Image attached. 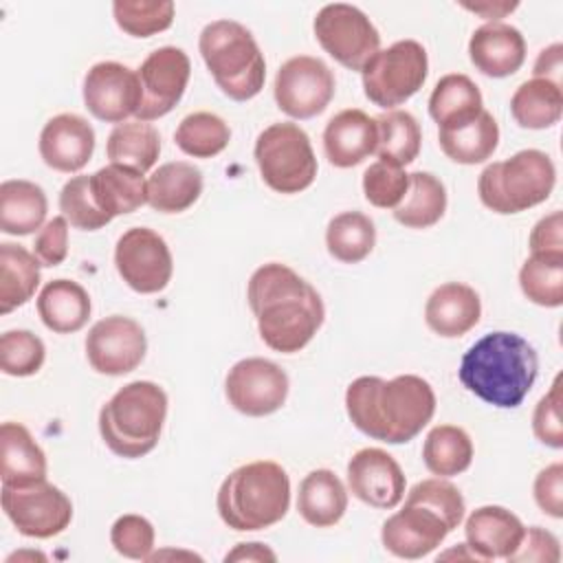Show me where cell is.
Listing matches in <instances>:
<instances>
[{
    "instance_id": "1",
    "label": "cell",
    "mask_w": 563,
    "mask_h": 563,
    "mask_svg": "<svg viewBox=\"0 0 563 563\" xmlns=\"http://www.w3.org/2000/svg\"><path fill=\"white\" fill-rule=\"evenodd\" d=\"M246 299L262 341L282 354L306 347L325 317L317 288L277 262L264 264L251 275Z\"/></svg>"
},
{
    "instance_id": "2",
    "label": "cell",
    "mask_w": 563,
    "mask_h": 563,
    "mask_svg": "<svg viewBox=\"0 0 563 563\" xmlns=\"http://www.w3.org/2000/svg\"><path fill=\"white\" fill-rule=\"evenodd\" d=\"M345 409L361 433L387 444H405L431 422L435 394L416 374L391 380L358 376L345 391Z\"/></svg>"
},
{
    "instance_id": "3",
    "label": "cell",
    "mask_w": 563,
    "mask_h": 563,
    "mask_svg": "<svg viewBox=\"0 0 563 563\" xmlns=\"http://www.w3.org/2000/svg\"><path fill=\"white\" fill-rule=\"evenodd\" d=\"M539 374L534 347L515 332H488L460 361V383L499 409H515L530 394Z\"/></svg>"
},
{
    "instance_id": "4",
    "label": "cell",
    "mask_w": 563,
    "mask_h": 563,
    "mask_svg": "<svg viewBox=\"0 0 563 563\" xmlns=\"http://www.w3.org/2000/svg\"><path fill=\"white\" fill-rule=\"evenodd\" d=\"M216 506L220 519L238 532L271 528L290 506L288 473L271 460L238 466L220 484Z\"/></svg>"
},
{
    "instance_id": "5",
    "label": "cell",
    "mask_w": 563,
    "mask_h": 563,
    "mask_svg": "<svg viewBox=\"0 0 563 563\" xmlns=\"http://www.w3.org/2000/svg\"><path fill=\"white\" fill-rule=\"evenodd\" d=\"M165 418V389L152 380H132L101 407L99 433L114 455L136 460L158 444Z\"/></svg>"
},
{
    "instance_id": "6",
    "label": "cell",
    "mask_w": 563,
    "mask_h": 563,
    "mask_svg": "<svg viewBox=\"0 0 563 563\" xmlns=\"http://www.w3.org/2000/svg\"><path fill=\"white\" fill-rule=\"evenodd\" d=\"M200 55L218 84L233 101H249L264 88L266 62L253 33L235 20L209 22L198 40Z\"/></svg>"
},
{
    "instance_id": "7",
    "label": "cell",
    "mask_w": 563,
    "mask_h": 563,
    "mask_svg": "<svg viewBox=\"0 0 563 563\" xmlns=\"http://www.w3.org/2000/svg\"><path fill=\"white\" fill-rule=\"evenodd\" d=\"M556 183V167L541 150H521L484 167L477 194L484 207L510 216L545 202Z\"/></svg>"
},
{
    "instance_id": "8",
    "label": "cell",
    "mask_w": 563,
    "mask_h": 563,
    "mask_svg": "<svg viewBox=\"0 0 563 563\" xmlns=\"http://www.w3.org/2000/svg\"><path fill=\"white\" fill-rule=\"evenodd\" d=\"M253 154L262 180L277 194H299L317 178L310 136L297 123L284 121L262 130Z\"/></svg>"
},
{
    "instance_id": "9",
    "label": "cell",
    "mask_w": 563,
    "mask_h": 563,
    "mask_svg": "<svg viewBox=\"0 0 563 563\" xmlns=\"http://www.w3.org/2000/svg\"><path fill=\"white\" fill-rule=\"evenodd\" d=\"M429 73L427 51L416 40H400L378 51L361 70L365 97L385 110L411 99Z\"/></svg>"
},
{
    "instance_id": "10",
    "label": "cell",
    "mask_w": 563,
    "mask_h": 563,
    "mask_svg": "<svg viewBox=\"0 0 563 563\" xmlns=\"http://www.w3.org/2000/svg\"><path fill=\"white\" fill-rule=\"evenodd\" d=\"M312 29L321 48L350 70H363V66L380 51L376 26L354 4L332 2L321 7Z\"/></svg>"
},
{
    "instance_id": "11",
    "label": "cell",
    "mask_w": 563,
    "mask_h": 563,
    "mask_svg": "<svg viewBox=\"0 0 563 563\" xmlns=\"http://www.w3.org/2000/svg\"><path fill=\"white\" fill-rule=\"evenodd\" d=\"M0 501L15 530L33 539H51L64 532L73 519L68 495L46 479L26 486L2 484Z\"/></svg>"
},
{
    "instance_id": "12",
    "label": "cell",
    "mask_w": 563,
    "mask_h": 563,
    "mask_svg": "<svg viewBox=\"0 0 563 563\" xmlns=\"http://www.w3.org/2000/svg\"><path fill=\"white\" fill-rule=\"evenodd\" d=\"M273 92L284 114L312 119L330 106L334 97V75L323 59L297 55L279 66Z\"/></svg>"
},
{
    "instance_id": "13",
    "label": "cell",
    "mask_w": 563,
    "mask_h": 563,
    "mask_svg": "<svg viewBox=\"0 0 563 563\" xmlns=\"http://www.w3.org/2000/svg\"><path fill=\"white\" fill-rule=\"evenodd\" d=\"M114 266L121 279L141 295L161 292L174 273L167 242L147 227L128 229L114 246Z\"/></svg>"
},
{
    "instance_id": "14",
    "label": "cell",
    "mask_w": 563,
    "mask_h": 563,
    "mask_svg": "<svg viewBox=\"0 0 563 563\" xmlns=\"http://www.w3.org/2000/svg\"><path fill=\"white\" fill-rule=\"evenodd\" d=\"M189 75L191 62L183 48L161 46L152 51L136 70L141 88L136 121L150 123L172 112L185 95Z\"/></svg>"
},
{
    "instance_id": "15",
    "label": "cell",
    "mask_w": 563,
    "mask_h": 563,
    "mask_svg": "<svg viewBox=\"0 0 563 563\" xmlns=\"http://www.w3.org/2000/svg\"><path fill=\"white\" fill-rule=\"evenodd\" d=\"M224 394L229 405L244 416H271L286 402L288 376L268 358H242L229 369Z\"/></svg>"
},
{
    "instance_id": "16",
    "label": "cell",
    "mask_w": 563,
    "mask_h": 563,
    "mask_svg": "<svg viewBox=\"0 0 563 563\" xmlns=\"http://www.w3.org/2000/svg\"><path fill=\"white\" fill-rule=\"evenodd\" d=\"M145 352L147 339L141 323L123 314L99 319L86 334V358L95 372L106 376L130 374Z\"/></svg>"
},
{
    "instance_id": "17",
    "label": "cell",
    "mask_w": 563,
    "mask_h": 563,
    "mask_svg": "<svg viewBox=\"0 0 563 563\" xmlns=\"http://www.w3.org/2000/svg\"><path fill=\"white\" fill-rule=\"evenodd\" d=\"M84 103L88 112L106 123H123L136 114L141 88L136 70L119 62H99L84 77Z\"/></svg>"
},
{
    "instance_id": "18",
    "label": "cell",
    "mask_w": 563,
    "mask_h": 563,
    "mask_svg": "<svg viewBox=\"0 0 563 563\" xmlns=\"http://www.w3.org/2000/svg\"><path fill=\"white\" fill-rule=\"evenodd\" d=\"M405 473L383 449L367 446L347 462V486L356 499L372 508H396L405 497Z\"/></svg>"
},
{
    "instance_id": "19",
    "label": "cell",
    "mask_w": 563,
    "mask_h": 563,
    "mask_svg": "<svg viewBox=\"0 0 563 563\" xmlns=\"http://www.w3.org/2000/svg\"><path fill=\"white\" fill-rule=\"evenodd\" d=\"M451 530L429 508L405 504L402 510L391 515L380 530V541L387 552L398 559H422L433 552Z\"/></svg>"
},
{
    "instance_id": "20",
    "label": "cell",
    "mask_w": 563,
    "mask_h": 563,
    "mask_svg": "<svg viewBox=\"0 0 563 563\" xmlns=\"http://www.w3.org/2000/svg\"><path fill=\"white\" fill-rule=\"evenodd\" d=\"M37 147L51 169L73 174L88 165L95 150V130L84 117L64 112L46 121Z\"/></svg>"
},
{
    "instance_id": "21",
    "label": "cell",
    "mask_w": 563,
    "mask_h": 563,
    "mask_svg": "<svg viewBox=\"0 0 563 563\" xmlns=\"http://www.w3.org/2000/svg\"><path fill=\"white\" fill-rule=\"evenodd\" d=\"M378 125L376 119L358 108H347L334 114L323 130V152L330 165L347 169L363 163L376 152Z\"/></svg>"
},
{
    "instance_id": "22",
    "label": "cell",
    "mask_w": 563,
    "mask_h": 563,
    "mask_svg": "<svg viewBox=\"0 0 563 563\" xmlns=\"http://www.w3.org/2000/svg\"><path fill=\"white\" fill-rule=\"evenodd\" d=\"M468 57L486 77L515 75L526 62V40L519 29L504 22H488L473 31Z\"/></svg>"
},
{
    "instance_id": "23",
    "label": "cell",
    "mask_w": 563,
    "mask_h": 563,
    "mask_svg": "<svg viewBox=\"0 0 563 563\" xmlns=\"http://www.w3.org/2000/svg\"><path fill=\"white\" fill-rule=\"evenodd\" d=\"M464 532L466 545L482 561H493L508 559L517 550L526 526L504 506H482L468 515Z\"/></svg>"
},
{
    "instance_id": "24",
    "label": "cell",
    "mask_w": 563,
    "mask_h": 563,
    "mask_svg": "<svg viewBox=\"0 0 563 563\" xmlns=\"http://www.w3.org/2000/svg\"><path fill=\"white\" fill-rule=\"evenodd\" d=\"M482 317V301L475 288L462 282H446L438 286L424 306V321L429 330L444 339L466 334Z\"/></svg>"
},
{
    "instance_id": "25",
    "label": "cell",
    "mask_w": 563,
    "mask_h": 563,
    "mask_svg": "<svg viewBox=\"0 0 563 563\" xmlns=\"http://www.w3.org/2000/svg\"><path fill=\"white\" fill-rule=\"evenodd\" d=\"M0 477L4 486L46 479V455L24 424L2 422L0 427Z\"/></svg>"
},
{
    "instance_id": "26",
    "label": "cell",
    "mask_w": 563,
    "mask_h": 563,
    "mask_svg": "<svg viewBox=\"0 0 563 563\" xmlns=\"http://www.w3.org/2000/svg\"><path fill=\"white\" fill-rule=\"evenodd\" d=\"M90 310L86 288L73 279H53L37 295V314L57 334L81 330L90 319Z\"/></svg>"
},
{
    "instance_id": "27",
    "label": "cell",
    "mask_w": 563,
    "mask_h": 563,
    "mask_svg": "<svg viewBox=\"0 0 563 563\" xmlns=\"http://www.w3.org/2000/svg\"><path fill=\"white\" fill-rule=\"evenodd\" d=\"M297 510L306 523L330 528L347 510V490L330 468L310 471L299 484Z\"/></svg>"
},
{
    "instance_id": "28",
    "label": "cell",
    "mask_w": 563,
    "mask_h": 563,
    "mask_svg": "<svg viewBox=\"0 0 563 563\" xmlns=\"http://www.w3.org/2000/svg\"><path fill=\"white\" fill-rule=\"evenodd\" d=\"M202 194V172L185 161L161 165L147 178V205L161 213H180Z\"/></svg>"
},
{
    "instance_id": "29",
    "label": "cell",
    "mask_w": 563,
    "mask_h": 563,
    "mask_svg": "<svg viewBox=\"0 0 563 563\" xmlns=\"http://www.w3.org/2000/svg\"><path fill=\"white\" fill-rule=\"evenodd\" d=\"M90 189L99 209L110 220L132 213L147 202V180L143 174L112 163L90 176Z\"/></svg>"
},
{
    "instance_id": "30",
    "label": "cell",
    "mask_w": 563,
    "mask_h": 563,
    "mask_svg": "<svg viewBox=\"0 0 563 563\" xmlns=\"http://www.w3.org/2000/svg\"><path fill=\"white\" fill-rule=\"evenodd\" d=\"M48 211L46 194L40 185L22 178L0 185V231L9 235H29L42 229Z\"/></svg>"
},
{
    "instance_id": "31",
    "label": "cell",
    "mask_w": 563,
    "mask_h": 563,
    "mask_svg": "<svg viewBox=\"0 0 563 563\" xmlns=\"http://www.w3.org/2000/svg\"><path fill=\"white\" fill-rule=\"evenodd\" d=\"M482 110L484 99L477 84L462 73L444 75L429 97V114L440 130L466 123Z\"/></svg>"
},
{
    "instance_id": "32",
    "label": "cell",
    "mask_w": 563,
    "mask_h": 563,
    "mask_svg": "<svg viewBox=\"0 0 563 563\" xmlns=\"http://www.w3.org/2000/svg\"><path fill=\"white\" fill-rule=\"evenodd\" d=\"M442 152L460 165H477L493 156L499 143V125L490 112L482 110L475 119L455 128L438 130Z\"/></svg>"
},
{
    "instance_id": "33",
    "label": "cell",
    "mask_w": 563,
    "mask_h": 563,
    "mask_svg": "<svg viewBox=\"0 0 563 563\" xmlns=\"http://www.w3.org/2000/svg\"><path fill=\"white\" fill-rule=\"evenodd\" d=\"M40 260L20 244H0V312L24 306L40 286Z\"/></svg>"
},
{
    "instance_id": "34",
    "label": "cell",
    "mask_w": 563,
    "mask_h": 563,
    "mask_svg": "<svg viewBox=\"0 0 563 563\" xmlns=\"http://www.w3.org/2000/svg\"><path fill=\"white\" fill-rule=\"evenodd\" d=\"M510 112L517 125L526 130H545L556 125L563 114L561 84L541 77L523 81L510 99Z\"/></svg>"
},
{
    "instance_id": "35",
    "label": "cell",
    "mask_w": 563,
    "mask_h": 563,
    "mask_svg": "<svg viewBox=\"0 0 563 563\" xmlns=\"http://www.w3.org/2000/svg\"><path fill=\"white\" fill-rule=\"evenodd\" d=\"M106 154L112 165H121L145 174L158 161L161 136L156 128L145 121L119 123L108 134Z\"/></svg>"
},
{
    "instance_id": "36",
    "label": "cell",
    "mask_w": 563,
    "mask_h": 563,
    "mask_svg": "<svg viewBox=\"0 0 563 563\" xmlns=\"http://www.w3.org/2000/svg\"><path fill=\"white\" fill-rule=\"evenodd\" d=\"M446 211V189L442 180L429 172L409 174V189L394 209L396 222L409 229H429Z\"/></svg>"
},
{
    "instance_id": "37",
    "label": "cell",
    "mask_w": 563,
    "mask_h": 563,
    "mask_svg": "<svg viewBox=\"0 0 563 563\" xmlns=\"http://www.w3.org/2000/svg\"><path fill=\"white\" fill-rule=\"evenodd\" d=\"M422 462L438 477L464 473L473 462L471 435L455 424L433 427L422 444Z\"/></svg>"
},
{
    "instance_id": "38",
    "label": "cell",
    "mask_w": 563,
    "mask_h": 563,
    "mask_svg": "<svg viewBox=\"0 0 563 563\" xmlns=\"http://www.w3.org/2000/svg\"><path fill=\"white\" fill-rule=\"evenodd\" d=\"M376 244V227L369 216L361 211H343L328 222L325 246L328 253L343 264L363 262Z\"/></svg>"
},
{
    "instance_id": "39",
    "label": "cell",
    "mask_w": 563,
    "mask_h": 563,
    "mask_svg": "<svg viewBox=\"0 0 563 563\" xmlns=\"http://www.w3.org/2000/svg\"><path fill=\"white\" fill-rule=\"evenodd\" d=\"M378 125V143L376 154L378 161H387L394 165H409L420 154L422 132L416 117L407 110H387L376 117Z\"/></svg>"
},
{
    "instance_id": "40",
    "label": "cell",
    "mask_w": 563,
    "mask_h": 563,
    "mask_svg": "<svg viewBox=\"0 0 563 563\" xmlns=\"http://www.w3.org/2000/svg\"><path fill=\"white\" fill-rule=\"evenodd\" d=\"M521 292L537 306L563 303V253H532L519 271Z\"/></svg>"
},
{
    "instance_id": "41",
    "label": "cell",
    "mask_w": 563,
    "mask_h": 563,
    "mask_svg": "<svg viewBox=\"0 0 563 563\" xmlns=\"http://www.w3.org/2000/svg\"><path fill=\"white\" fill-rule=\"evenodd\" d=\"M174 141L187 156L211 158L229 145L231 130L227 121L213 112H191L178 123Z\"/></svg>"
},
{
    "instance_id": "42",
    "label": "cell",
    "mask_w": 563,
    "mask_h": 563,
    "mask_svg": "<svg viewBox=\"0 0 563 563\" xmlns=\"http://www.w3.org/2000/svg\"><path fill=\"white\" fill-rule=\"evenodd\" d=\"M112 15L121 31L132 37H150L172 26V0H114Z\"/></svg>"
},
{
    "instance_id": "43",
    "label": "cell",
    "mask_w": 563,
    "mask_h": 563,
    "mask_svg": "<svg viewBox=\"0 0 563 563\" xmlns=\"http://www.w3.org/2000/svg\"><path fill=\"white\" fill-rule=\"evenodd\" d=\"M46 347L31 330H9L0 336V369L9 376H33L42 369Z\"/></svg>"
},
{
    "instance_id": "44",
    "label": "cell",
    "mask_w": 563,
    "mask_h": 563,
    "mask_svg": "<svg viewBox=\"0 0 563 563\" xmlns=\"http://www.w3.org/2000/svg\"><path fill=\"white\" fill-rule=\"evenodd\" d=\"M59 211L75 229L81 231H97L110 222L95 200L90 176H73L66 180L59 191Z\"/></svg>"
},
{
    "instance_id": "45",
    "label": "cell",
    "mask_w": 563,
    "mask_h": 563,
    "mask_svg": "<svg viewBox=\"0 0 563 563\" xmlns=\"http://www.w3.org/2000/svg\"><path fill=\"white\" fill-rule=\"evenodd\" d=\"M405 504H418L424 506L429 510H433L449 530H455L460 526V521L464 519V497L457 490V486H453L451 482L442 479V477H431V479H422L418 482L409 493Z\"/></svg>"
},
{
    "instance_id": "46",
    "label": "cell",
    "mask_w": 563,
    "mask_h": 563,
    "mask_svg": "<svg viewBox=\"0 0 563 563\" xmlns=\"http://www.w3.org/2000/svg\"><path fill=\"white\" fill-rule=\"evenodd\" d=\"M409 189V174L394 163L376 161L363 174L365 200L378 209H396Z\"/></svg>"
},
{
    "instance_id": "47",
    "label": "cell",
    "mask_w": 563,
    "mask_h": 563,
    "mask_svg": "<svg viewBox=\"0 0 563 563\" xmlns=\"http://www.w3.org/2000/svg\"><path fill=\"white\" fill-rule=\"evenodd\" d=\"M110 541L125 559H147L154 548V526L141 515H121L112 523Z\"/></svg>"
},
{
    "instance_id": "48",
    "label": "cell",
    "mask_w": 563,
    "mask_h": 563,
    "mask_svg": "<svg viewBox=\"0 0 563 563\" xmlns=\"http://www.w3.org/2000/svg\"><path fill=\"white\" fill-rule=\"evenodd\" d=\"M561 376L554 378L552 389L537 402L532 413V431L539 442L552 449L563 446V422H561Z\"/></svg>"
},
{
    "instance_id": "49",
    "label": "cell",
    "mask_w": 563,
    "mask_h": 563,
    "mask_svg": "<svg viewBox=\"0 0 563 563\" xmlns=\"http://www.w3.org/2000/svg\"><path fill=\"white\" fill-rule=\"evenodd\" d=\"M559 559H561L559 539L550 530H545L541 526H532V528H526L521 543L506 561H510V563H559Z\"/></svg>"
},
{
    "instance_id": "50",
    "label": "cell",
    "mask_w": 563,
    "mask_h": 563,
    "mask_svg": "<svg viewBox=\"0 0 563 563\" xmlns=\"http://www.w3.org/2000/svg\"><path fill=\"white\" fill-rule=\"evenodd\" d=\"M33 255L42 266H57L68 255V220L64 216H55L48 220L33 244Z\"/></svg>"
},
{
    "instance_id": "51",
    "label": "cell",
    "mask_w": 563,
    "mask_h": 563,
    "mask_svg": "<svg viewBox=\"0 0 563 563\" xmlns=\"http://www.w3.org/2000/svg\"><path fill=\"white\" fill-rule=\"evenodd\" d=\"M532 495H534L537 506L545 515H550L554 519L563 517V464L561 462L545 466L537 475Z\"/></svg>"
},
{
    "instance_id": "52",
    "label": "cell",
    "mask_w": 563,
    "mask_h": 563,
    "mask_svg": "<svg viewBox=\"0 0 563 563\" xmlns=\"http://www.w3.org/2000/svg\"><path fill=\"white\" fill-rule=\"evenodd\" d=\"M530 253H563V216L552 211L541 218L530 233Z\"/></svg>"
},
{
    "instance_id": "53",
    "label": "cell",
    "mask_w": 563,
    "mask_h": 563,
    "mask_svg": "<svg viewBox=\"0 0 563 563\" xmlns=\"http://www.w3.org/2000/svg\"><path fill=\"white\" fill-rule=\"evenodd\" d=\"M561 51L563 46L559 42L543 48L534 62V70H532L534 77L561 84Z\"/></svg>"
},
{
    "instance_id": "54",
    "label": "cell",
    "mask_w": 563,
    "mask_h": 563,
    "mask_svg": "<svg viewBox=\"0 0 563 563\" xmlns=\"http://www.w3.org/2000/svg\"><path fill=\"white\" fill-rule=\"evenodd\" d=\"M275 552L268 550L264 543H238L224 561H275Z\"/></svg>"
},
{
    "instance_id": "55",
    "label": "cell",
    "mask_w": 563,
    "mask_h": 563,
    "mask_svg": "<svg viewBox=\"0 0 563 563\" xmlns=\"http://www.w3.org/2000/svg\"><path fill=\"white\" fill-rule=\"evenodd\" d=\"M464 9L482 15L484 20H490V22H499V18H504L506 13L515 11L519 4L517 2H460Z\"/></svg>"
},
{
    "instance_id": "56",
    "label": "cell",
    "mask_w": 563,
    "mask_h": 563,
    "mask_svg": "<svg viewBox=\"0 0 563 563\" xmlns=\"http://www.w3.org/2000/svg\"><path fill=\"white\" fill-rule=\"evenodd\" d=\"M451 556H457V559H471V561H482L466 543H460L457 548H453V550H449V552H444V554H440L438 559H451Z\"/></svg>"
}]
</instances>
